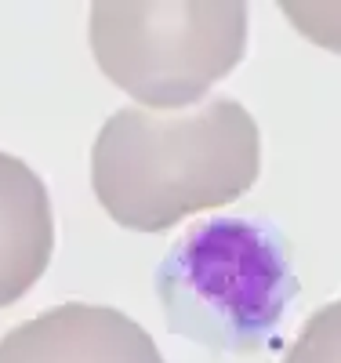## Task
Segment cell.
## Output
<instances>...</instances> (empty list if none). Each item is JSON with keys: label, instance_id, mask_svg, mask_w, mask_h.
Listing matches in <instances>:
<instances>
[{"label": "cell", "instance_id": "277c9868", "mask_svg": "<svg viewBox=\"0 0 341 363\" xmlns=\"http://www.w3.org/2000/svg\"><path fill=\"white\" fill-rule=\"evenodd\" d=\"M0 363H164V356L120 309L66 301L8 330Z\"/></svg>", "mask_w": 341, "mask_h": 363}, {"label": "cell", "instance_id": "3957f363", "mask_svg": "<svg viewBox=\"0 0 341 363\" xmlns=\"http://www.w3.org/2000/svg\"><path fill=\"white\" fill-rule=\"evenodd\" d=\"M99 69L149 109H181L225 80L247 51V4H91Z\"/></svg>", "mask_w": 341, "mask_h": 363}, {"label": "cell", "instance_id": "5b68a950", "mask_svg": "<svg viewBox=\"0 0 341 363\" xmlns=\"http://www.w3.org/2000/svg\"><path fill=\"white\" fill-rule=\"evenodd\" d=\"M55 255V218L44 178L0 153V309L33 291Z\"/></svg>", "mask_w": 341, "mask_h": 363}, {"label": "cell", "instance_id": "8992f818", "mask_svg": "<svg viewBox=\"0 0 341 363\" xmlns=\"http://www.w3.org/2000/svg\"><path fill=\"white\" fill-rule=\"evenodd\" d=\"M284 363H341V298L305 320Z\"/></svg>", "mask_w": 341, "mask_h": 363}, {"label": "cell", "instance_id": "7a4b0ae2", "mask_svg": "<svg viewBox=\"0 0 341 363\" xmlns=\"http://www.w3.org/2000/svg\"><path fill=\"white\" fill-rule=\"evenodd\" d=\"M171 330L214 352L276 345L298 277L280 229L262 218L218 215L185 229L157 269Z\"/></svg>", "mask_w": 341, "mask_h": 363}, {"label": "cell", "instance_id": "6da1fadb", "mask_svg": "<svg viewBox=\"0 0 341 363\" xmlns=\"http://www.w3.org/2000/svg\"><path fill=\"white\" fill-rule=\"evenodd\" d=\"M262 135L233 99H214L181 116L116 109L91 149V186L109 218L135 233L240 200L258 182Z\"/></svg>", "mask_w": 341, "mask_h": 363}, {"label": "cell", "instance_id": "52a82bcc", "mask_svg": "<svg viewBox=\"0 0 341 363\" xmlns=\"http://www.w3.org/2000/svg\"><path fill=\"white\" fill-rule=\"evenodd\" d=\"M280 8L313 44L341 51V4H298V0H284Z\"/></svg>", "mask_w": 341, "mask_h": 363}]
</instances>
